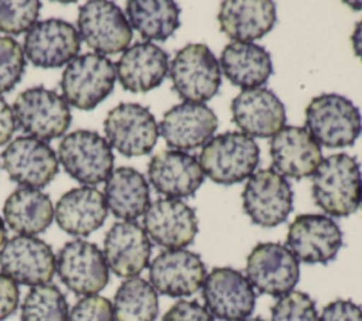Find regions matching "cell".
Masks as SVG:
<instances>
[{
  "instance_id": "obj_20",
  "label": "cell",
  "mask_w": 362,
  "mask_h": 321,
  "mask_svg": "<svg viewBox=\"0 0 362 321\" xmlns=\"http://www.w3.org/2000/svg\"><path fill=\"white\" fill-rule=\"evenodd\" d=\"M218 129V117L204 103L182 102L168 109L158 124V133L170 148L192 150L205 146Z\"/></svg>"
},
{
  "instance_id": "obj_32",
  "label": "cell",
  "mask_w": 362,
  "mask_h": 321,
  "mask_svg": "<svg viewBox=\"0 0 362 321\" xmlns=\"http://www.w3.org/2000/svg\"><path fill=\"white\" fill-rule=\"evenodd\" d=\"M115 321H156L158 315V296L146 279L139 276L126 279L113 298Z\"/></svg>"
},
{
  "instance_id": "obj_9",
  "label": "cell",
  "mask_w": 362,
  "mask_h": 321,
  "mask_svg": "<svg viewBox=\"0 0 362 321\" xmlns=\"http://www.w3.org/2000/svg\"><path fill=\"white\" fill-rule=\"evenodd\" d=\"M103 129L110 147L126 157L151 153L160 134L158 124L148 107L132 102H123L110 109Z\"/></svg>"
},
{
  "instance_id": "obj_24",
  "label": "cell",
  "mask_w": 362,
  "mask_h": 321,
  "mask_svg": "<svg viewBox=\"0 0 362 321\" xmlns=\"http://www.w3.org/2000/svg\"><path fill=\"white\" fill-rule=\"evenodd\" d=\"M270 157L273 170L300 180L315 173L322 161V151L305 127L284 126L270 141Z\"/></svg>"
},
{
  "instance_id": "obj_39",
  "label": "cell",
  "mask_w": 362,
  "mask_h": 321,
  "mask_svg": "<svg viewBox=\"0 0 362 321\" xmlns=\"http://www.w3.org/2000/svg\"><path fill=\"white\" fill-rule=\"evenodd\" d=\"M318 321H362V307L352 300H334L324 308Z\"/></svg>"
},
{
  "instance_id": "obj_4",
  "label": "cell",
  "mask_w": 362,
  "mask_h": 321,
  "mask_svg": "<svg viewBox=\"0 0 362 321\" xmlns=\"http://www.w3.org/2000/svg\"><path fill=\"white\" fill-rule=\"evenodd\" d=\"M115 82V64L102 54L86 52L66 64L59 86L68 105L92 110L112 93Z\"/></svg>"
},
{
  "instance_id": "obj_16",
  "label": "cell",
  "mask_w": 362,
  "mask_h": 321,
  "mask_svg": "<svg viewBox=\"0 0 362 321\" xmlns=\"http://www.w3.org/2000/svg\"><path fill=\"white\" fill-rule=\"evenodd\" d=\"M287 249L298 262L327 264L342 246V230L332 218L322 214H301L288 226Z\"/></svg>"
},
{
  "instance_id": "obj_42",
  "label": "cell",
  "mask_w": 362,
  "mask_h": 321,
  "mask_svg": "<svg viewBox=\"0 0 362 321\" xmlns=\"http://www.w3.org/2000/svg\"><path fill=\"white\" fill-rule=\"evenodd\" d=\"M351 42L355 55L362 61V20L355 25V30L351 35Z\"/></svg>"
},
{
  "instance_id": "obj_45",
  "label": "cell",
  "mask_w": 362,
  "mask_h": 321,
  "mask_svg": "<svg viewBox=\"0 0 362 321\" xmlns=\"http://www.w3.org/2000/svg\"><path fill=\"white\" fill-rule=\"evenodd\" d=\"M346 4H349V6H355L354 8H356L358 6H362V3L361 1H356V3H354V1H346ZM362 8V7H361Z\"/></svg>"
},
{
  "instance_id": "obj_2",
  "label": "cell",
  "mask_w": 362,
  "mask_h": 321,
  "mask_svg": "<svg viewBox=\"0 0 362 321\" xmlns=\"http://www.w3.org/2000/svg\"><path fill=\"white\" fill-rule=\"evenodd\" d=\"M259 160V146L240 132H225L212 137L199 154L204 175L221 185H232L249 178Z\"/></svg>"
},
{
  "instance_id": "obj_43",
  "label": "cell",
  "mask_w": 362,
  "mask_h": 321,
  "mask_svg": "<svg viewBox=\"0 0 362 321\" xmlns=\"http://www.w3.org/2000/svg\"><path fill=\"white\" fill-rule=\"evenodd\" d=\"M6 242H7V229H6L4 221L0 218V250Z\"/></svg>"
},
{
  "instance_id": "obj_10",
  "label": "cell",
  "mask_w": 362,
  "mask_h": 321,
  "mask_svg": "<svg viewBox=\"0 0 362 321\" xmlns=\"http://www.w3.org/2000/svg\"><path fill=\"white\" fill-rule=\"evenodd\" d=\"M205 308L221 321H243L256 305V293L247 277L232 267H214L202 284Z\"/></svg>"
},
{
  "instance_id": "obj_41",
  "label": "cell",
  "mask_w": 362,
  "mask_h": 321,
  "mask_svg": "<svg viewBox=\"0 0 362 321\" xmlns=\"http://www.w3.org/2000/svg\"><path fill=\"white\" fill-rule=\"evenodd\" d=\"M17 129L13 107L0 96V146L8 143Z\"/></svg>"
},
{
  "instance_id": "obj_40",
  "label": "cell",
  "mask_w": 362,
  "mask_h": 321,
  "mask_svg": "<svg viewBox=\"0 0 362 321\" xmlns=\"http://www.w3.org/2000/svg\"><path fill=\"white\" fill-rule=\"evenodd\" d=\"M18 300L20 290L17 283L4 273H0V321L8 318L17 310Z\"/></svg>"
},
{
  "instance_id": "obj_29",
  "label": "cell",
  "mask_w": 362,
  "mask_h": 321,
  "mask_svg": "<svg viewBox=\"0 0 362 321\" xmlns=\"http://www.w3.org/2000/svg\"><path fill=\"white\" fill-rule=\"evenodd\" d=\"M107 209L119 219L134 221L150 206V188L144 175L132 167L112 171L105 184Z\"/></svg>"
},
{
  "instance_id": "obj_25",
  "label": "cell",
  "mask_w": 362,
  "mask_h": 321,
  "mask_svg": "<svg viewBox=\"0 0 362 321\" xmlns=\"http://www.w3.org/2000/svg\"><path fill=\"white\" fill-rule=\"evenodd\" d=\"M115 66L123 89L144 93L160 86L165 79L168 54L153 42L141 41L127 48Z\"/></svg>"
},
{
  "instance_id": "obj_38",
  "label": "cell",
  "mask_w": 362,
  "mask_h": 321,
  "mask_svg": "<svg viewBox=\"0 0 362 321\" xmlns=\"http://www.w3.org/2000/svg\"><path fill=\"white\" fill-rule=\"evenodd\" d=\"M163 321H215V318L198 301L178 300L163 315Z\"/></svg>"
},
{
  "instance_id": "obj_23",
  "label": "cell",
  "mask_w": 362,
  "mask_h": 321,
  "mask_svg": "<svg viewBox=\"0 0 362 321\" xmlns=\"http://www.w3.org/2000/svg\"><path fill=\"white\" fill-rule=\"evenodd\" d=\"M153 188L165 198L194 197L204 182V173L195 156L180 150H161L147 167Z\"/></svg>"
},
{
  "instance_id": "obj_1",
  "label": "cell",
  "mask_w": 362,
  "mask_h": 321,
  "mask_svg": "<svg viewBox=\"0 0 362 321\" xmlns=\"http://www.w3.org/2000/svg\"><path fill=\"white\" fill-rule=\"evenodd\" d=\"M313 199L325 214L344 218L354 214L362 197V173L355 157L338 153L322 158L313 174Z\"/></svg>"
},
{
  "instance_id": "obj_44",
  "label": "cell",
  "mask_w": 362,
  "mask_h": 321,
  "mask_svg": "<svg viewBox=\"0 0 362 321\" xmlns=\"http://www.w3.org/2000/svg\"><path fill=\"white\" fill-rule=\"evenodd\" d=\"M243 321H264L262 317H249V318H246V320H243Z\"/></svg>"
},
{
  "instance_id": "obj_46",
  "label": "cell",
  "mask_w": 362,
  "mask_h": 321,
  "mask_svg": "<svg viewBox=\"0 0 362 321\" xmlns=\"http://www.w3.org/2000/svg\"><path fill=\"white\" fill-rule=\"evenodd\" d=\"M361 205H362V197H361Z\"/></svg>"
},
{
  "instance_id": "obj_7",
  "label": "cell",
  "mask_w": 362,
  "mask_h": 321,
  "mask_svg": "<svg viewBox=\"0 0 362 321\" xmlns=\"http://www.w3.org/2000/svg\"><path fill=\"white\" fill-rule=\"evenodd\" d=\"M57 157L74 180L89 187L106 181L115 164L107 140L98 132L85 129L66 134L58 146Z\"/></svg>"
},
{
  "instance_id": "obj_13",
  "label": "cell",
  "mask_w": 362,
  "mask_h": 321,
  "mask_svg": "<svg viewBox=\"0 0 362 321\" xmlns=\"http://www.w3.org/2000/svg\"><path fill=\"white\" fill-rule=\"evenodd\" d=\"M59 280L78 296H92L109 281V267L103 252L92 242L76 239L66 242L57 256Z\"/></svg>"
},
{
  "instance_id": "obj_3",
  "label": "cell",
  "mask_w": 362,
  "mask_h": 321,
  "mask_svg": "<svg viewBox=\"0 0 362 321\" xmlns=\"http://www.w3.org/2000/svg\"><path fill=\"white\" fill-rule=\"evenodd\" d=\"M305 129L324 147L352 146L362 132L359 109L338 93H322L305 107Z\"/></svg>"
},
{
  "instance_id": "obj_21",
  "label": "cell",
  "mask_w": 362,
  "mask_h": 321,
  "mask_svg": "<svg viewBox=\"0 0 362 321\" xmlns=\"http://www.w3.org/2000/svg\"><path fill=\"white\" fill-rule=\"evenodd\" d=\"M233 123L249 137L274 136L286 123V107L267 88L243 89L230 105Z\"/></svg>"
},
{
  "instance_id": "obj_28",
  "label": "cell",
  "mask_w": 362,
  "mask_h": 321,
  "mask_svg": "<svg viewBox=\"0 0 362 321\" xmlns=\"http://www.w3.org/2000/svg\"><path fill=\"white\" fill-rule=\"evenodd\" d=\"M219 66L223 75L243 89H255L264 85L273 74L270 54L255 42L232 41L221 52Z\"/></svg>"
},
{
  "instance_id": "obj_26",
  "label": "cell",
  "mask_w": 362,
  "mask_h": 321,
  "mask_svg": "<svg viewBox=\"0 0 362 321\" xmlns=\"http://www.w3.org/2000/svg\"><path fill=\"white\" fill-rule=\"evenodd\" d=\"M107 216L105 195L89 185L66 191L57 202L54 218L72 236H88L99 229Z\"/></svg>"
},
{
  "instance_id": "obj_17",
  "label": "cell",
  "mask_w": 362,
  "mask_h": 321,
  "mask_svg": "<svg viewBox=\"0 0 362 321\" xmlns=\"http://www.w3.org/2000/svg\"><path fill=\"white\" fill-rule=\"evenodd\" d=\"M81 49L78 30L61 18L37 21L24 37V54L40 68H59L69 64Z\"/></svg>"
},
{
  "instance_id": "obj_5",
  "label": "cell",
  "mask_w": 362,
  "mask_h": 321,
  "mask_svg": "<svg viewBox=\"0 0 362 321\" xmlns=\"http://www.w3.org/2000/svg\"><path fill=\"white\" fill-rule=\"evenodd\" d=\"M173 89L184 102L204 103L221 86L219 61L205 44H187L177 51L168 69Z\"/></svg>"
},
{
  "instance_id": "obj_33",
  "label": "cell",
  "mask_w": 362,
  "mask_h": 321,
  "mask_svg": "<svg viewBox=\"0 0 362 321\" xmlns=\"http://www.w3.org/2000/svg\"><path fill=\"white\" fill-rule=\"evenodd\" d=\"M20 318L21 321H68V301L54 284L34 286L23 300Z\"/></svg>"
},
{
  "instance_id": "obj_34",
  "label": "cell",
  "mask_w": 362,
  "mask_h": 321,
  "mask_svg": "<svg viewBox=\"0 0 362 321\" xmlns=\"http://www.w3.org/2000/svg\"><path fill=\"white\" fill-rule=\"evenodd\" d=\"M40 8L38 0H0V31L13 35L28 31L37 23Z\"/></svg>"
},
{
  "instance_id": "obj_30",
  "label": "cell",
  "mask_w": 362,
  "mask_h": 321,
  "mask_svg": "<svg viewBox=\"0 0 362 321\" xmlns=\"http://www.w3.org/2000/svg\"><path fill=\"white\" fill-rule=\"evenodd\" d=\"M3 215L11 230L35 236L51 225L54 206L49 195L41 189L20 187L7 197Z\"/></svg>"
},
{
  "instance_id": "obj_6",
  "label": "cell",
  "mask_w": 362,
  "mask_h": 321,
  "mask_svg": "<svg viewBox=\"0 0 362 321\" xmlns=\"http://www.w3.org/2000/svg\"><path fill=\"white\" fill-rule=\"evenodd\" d=\"M13 112L17 127L42 141L61 137L72 120L65 99L41 85L20 92L13 103Z\"/></svg>"
},
{
  "instance_id": "obj_15",
  "label": "cell",
  "mask_w": 362,
  "mask_h": 321,
  "mask_svg": "<svg viewBox=\"0 0 362 321\" xmlns=\"http://www.w3.org/2000/svg\"><path fill=\"white\" fill-rule=\"evenodd\" d=\"M1 165L10 180L37 189L48 185L59 171L52 147L31 136H20L8 143L1 153Z\"/></svg>"
},
{
  "instance_id": "obj_18",
  "label": "cell",
  "mask_w": 362,
  "mask_h": 321,
  "mask_svg": "<svg viewBox=\"0 0 362 321\" xmlns=\"http://www.w3.org/2000/svg\"><path fill=\"white\" fill-rule=\"evenodd\" d=\"M150 284L168 297H189L204 284L206 267L199 255L187 249H167L148 267Z\"/></svg>"
},
{
  "instance_id": "obj_14",
  "label": "cell",
  "mask_w": 362,
  "mask_h": 321,
  "mask_svg": "<svg viewBox=\"0 0 362 321\" xmlns=\"http://www.w3.org/2000/svg\"><path fill=\"white\" fill-rule=\"evenodd\" d=\"M1 273L23 286L48 284L57 270V257L48 243L28 235L8 239L0 250Z\"/></svg>"
},
{
  "instance_id": "obj_31",
  "label": "cell",
  "mask_w": 362,
  "mask_h": 321,
  "mask_svg": "<svg viewBox=\"0 0 362 321\" xmlns=\"http://www.w3.org/2000/svg\"><path fill=\"white\" fill-rule=\"evenodd\" d=\"M180 7L171 0H129L126 16L130 27L150 41H165L180 27Z\"/></svg>"
},
{
  "instance_id": "obj_11",
  "label": "cell",
  "mask_w": 362,
  "mask_h": 321,
  "mask_svg": "<svg viewBox=\"0 0 362 321\" xmlns=\"http://www.w3.org/2000/svg\"><path fill=\"white\" fill-rule=\"evenodd\" d=\"M78 30L81 40L102 55L126 51L133 38L124 13L109 0H90L81 6Z\"/></svg>"
},
{
  "instance_id": "obj_37",
  "label": "cell",
  "mask_w": 362,
  "mask_h": 321,
  "mask_svg": "<svg viewBox=\"0 0 362 321\" xmlns=\"http://www.w3.org/2000/svg\"><path fill=\"white\" fill-rule=\"evenodd\" d=\"M68 321H115L113 304L98 294L85 296L71 308Z\"/></svg>"
},
{
  "instance_id": "obj_35",
  "label": "cell",
  "mask_w": 362,
  "mask_h": 321,
  "mask_svg": "<svg viewBox=\"0 0 362 321\" xmlns=\"http://www.w3.org/2000/svg\"><path fill=\"white\" fill-rule=\"evenodd\" d=\"M272 321H318L315 301L303 291H290L270 308Z\"/></svg>"
},
{
  "instance_id": "obj_36",
  "label": "cell",
  "mask_w": 362,
  "mask_h": 321,
  "mask_svg": "<svg viewBox=\"0 0 362 321\" xmlns=\"http://www.w3.org/2000/svg\"><path fill=\"white\" fill-rule=\"evenodd\" d=\"M25 57L21 45L11 37H0V95L10 92L23 78Z\"/></svg>"
},
{
  "instance_id": "obj_8",
  "label": "cell",
  "mask_w": 362,
  "mask_h": 321,
  "mask_svg": "<svg viewBox=\"0 0 362 321\" xmlns=\"http://www.w3.org/2000/svg\"><path fill=\"white\" fill-rule=\"evenodd\" d=\"M293 197L286 177L273 168H263L252 174L243 188V211L253 223L274 228L293 211Z\"/></svg>"
},
{
  "instance_id": "obj_22",
  "label": "cell",
  "mask_w": 362,
  "mask_h": 321,
  "mask_svg": "<svg viewBox=\"0 0 362 321\" xmlns=\"http://www.w3.org/2000/svg\"><path fill=\"white\" fill-rule=\"evenodd\" d=\"M103 256L116 276L136 277L150 263V238L134 221L116 222L105 235Z\"/></svg>"
},
{
  "instance_id": "obj_12",
  "label": "cell",
  "mask_w": 362,
  "mask_h": 321,
  "mask_svg": "<svg viewBox=\"0 0 362 321\" xmlns=\"http://www.w3.org/2000/svg\"><path fill=\"white\" fill-rule=\"evenodd\" d=\"M246 277L262 294L281 297L296 287L300 263L287 246L274 242L257 243L246 260Z\"/></svg>"
},
{
  "instance_id": "obj_19",
  "label": "cell",
  "mask_w": 362,
  "mask_h": 321,
  "mask_svg": "<svg viewBox=\"0 0 362 321\" xmlns=\"http://www.w3.org/2000/svg\"><path fill=\"white\" fill-rule=\"evenodd\" d=\"M147 236L165 249H184L198 233V218L189 205L177 198H158L143 218Z\"/></svg>"
},
{
  "instance_id": "obj_27",
  "label": "cell",
  "mask_w": 362,
  "mask_h": 321,
  "mask_svg": "<svg viewBox=\"0 0 362 321\" xmlns=\"http://www.w3.org/2000/svg\"><path fill=\"white\" fill-rule=\"evenodd\" d=\"M218 21L229 38L252 42L274 27L276 4L270 0H225L219 6Z\"/></svg>"
}]
</instances>
